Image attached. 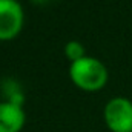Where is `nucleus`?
I'll list each match as a JSON object with an SVG mask.
<instances>
[{"mask_svg":"<svg viewBox=\"0 0 132 132\" xmlns=\"http://www.w3.org/2000/svg\"><path fill=\"white\" fill-rule=\"evenodd\" d=\"M69 78L81 91L97 92L108 83L109 72L104 63L91 55H86L69 65Z\"/></svg>","mask_w":132,"mask_h":132,"instance_id":"1","label":"nucleus"},{"mask_svg":"<svg viewBox=\"0 0 132 132\" xmlns=\"http://www.w3.org/2000/svg\"><path fill=\"white\" fill-rule=\"evenodd\" d=\"M103 120L111 132H132V101L126 97L108 100Z\"/></svg>","mask_w":132,"mask_h":132,"instance_id":"2","label":"nucleus"},{"mask_svg":"<svg viewBox=\"0 0 132 132\" xmlns=\"http://www.w3.org/2000/svg\"><path fill=\"white\" fill-rule=\"evenodd\" d=\"M25 25V11L19 0H0V42L15 38Z\"/></svg>","mask_w":132,"mask_h":132,"instance_id":"3","label":"nucleus"},{"mask_svg":"<svg viewBox=\"0 0 132 132\" xmlns=\"http://www.w3.org/2000/svg\"><path fill=\"white\" fill-rule=\"evenodd\" d=\"M26 123L23 106L2 100L0 101V132H20Z\"/></svg>","mask_w":132,"mask_h":132,"instance_id":"4","label":"nucleus"},{"mask_svg":"<svg viewBox=\"0 0 132 132\" xmlns=\"http://www.w3.org/2000/svg\"><path fill=\"white\" fill-rule=\"evenodd\" d=\"M63 52H65V57L71 62V63H74V62H77V60L86 57V49H85L83 43L78 42V40H71V42H68L65 45V48H63Z\"/></svg>","mask_w":132,"mask_h":132,"instance_id":"5","label":"nucleus"},{"mask_svg":"<svg viewBox=\"0 0 132 132\" xmlns=\"http://www.w3.org/2000/svg\"><path fill=\"white\" fill-rule=\"evenodd\" d=\"M32 3L35 5H46V3H49V2H52V0H31Z\"/></svg>","mask_w":132,"mask_h":132,"instance_id":"6","label":"nucleus"}]
</instances>
